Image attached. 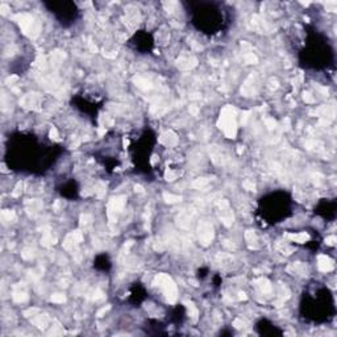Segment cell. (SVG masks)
<instances>
[{"mask_svg": "<svg viewBox=\"0 0 337 337\" xmlns=\"http://www.w3.org/2000/svg\"><path fill=\"white\" fill-rule=\"evenodd\" d=\"M319 267L321 269V270L324 271H328L332 269V262L329 258L327 257H320V260H319Z\"/></svg>", "mask_w": 337, "mask_h": 337, "instance_id": "6da1fadb", "label": "cell"}, {"mask_svg": "<svg viewBox=\"0 0 337 337\" xmlns=\"http://www.w3.org/2000/svg\"><path fill=\"white\" fill-rule=\"evenodd\" d=\"M51 300H53V301H65V296H63V295H59V294H57L55 296L51 298Z\"/></svg>", "mask_w": 337, "mask_h": 337, "instance_id": "7a4b0ae2", "label": "cell"}]
</instances>
